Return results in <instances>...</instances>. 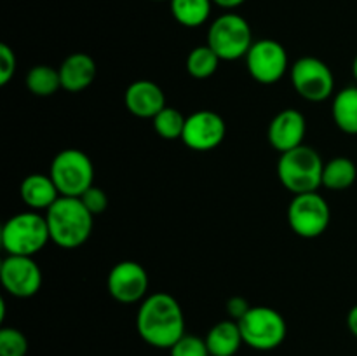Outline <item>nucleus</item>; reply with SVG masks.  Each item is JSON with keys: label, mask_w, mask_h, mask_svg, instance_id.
Returning <instances> with one entry per match:
<instances>
[{"label": "nucleus", "mask_w": 357, "mask_h": 356, "mask_svg": "<svg viewBox=\"0 0 357 356\" xmlns=\"http://www.w3.org/2000/svg\"><path fill=\"white\" fill-rule=\"evenodd\" d=\"M139 337L157 349H171L185 335V314L173 295L155 292L146 295L136 314Z\"/></svg>", "instance_id": "nucleus-1"}, {"label": "nucleus", "mask_w": 357, "mask_h": 356, "mask_svg": "<svg viewBox=\"0 0 357 356\" xmlns=\"http://www.w3.org/2000/svg\"><path fill=\"white\" fill-rule=\"evenodd\" d=\"M44 215L51 241L65 250L82 246L93 232L94 215L84 206L80 198L59 195L58 201Z\"/></svg>", "instance_id": "nucleus-2"}, {"label": "nucleus", "mask_w": 357, "mask_h": 356, "mask_svg": "<svg viewBox=\"0 0 357 356\" xmlns=\"http://www.w3.org/2000/svg\"><path fill=\"white\" fill-rule=\"evenodd\" d=\"M323 157L309 145H300L282 152L278 161L279 181L293 195L317 192L323 185Z\"/></svg>", "instance_id": "nucleus-3"}, {"label": "nucleus", "mask_w": 357, "mask_h": 356, "mask_svg": "<svg viewBox=\"0 0 357 356\" xmlns=\"http://www.w3.org/2000/svg\"><path fill=\"white\" fill-rule=\"evenodd\" d=\"M0 241L7 255L33 257L51 241L45 215L33 209L16 213L3 223Z\"/></svg>", "instance_id": "nucleus-4"}, {"label": "nucleus", "mask_w": 357, "mask_h": 356, "mask_svg": "<svg viewBox=\"0 0 357 356\" xmlns=\"http://www.w3.org/2000/svg\"><path fill=\"white\" fill-rule=\"evenodd\" d=\"M253 42L250 23L237 13H225L209 24L206 44L222 61H236L246 58Z\"/></svg>", "instance_id": "nucleus-5"}, {"label": "nucleus", "mask_w": 357, "mask_h": 356, "mask_svg": "<svg viewBox=\"0 0 357 356\" xmlns=\"http://www.w3.org/2000/svg\"><path fill=\"white\" fill-rule=\"evenodd\" d=\"M237 323L244 344L257 351H272L279 348L288 334L282 314L267 306H251Z\"/></svg>", "instance_id": "nucleus-6"}, {"label": "nucleus", "mask_w": 357, "mask_h": 356, "mask_svg": "<svg viewBox=\"0 0 357 356\" xmlns=\"http://www.w3.org/2000/svg\"><path fill=\"white\" fill-rule=\"evenodd\" d=\"M59 195L80 198L94 185V166L86 152L79 149H65L54 156L49 170Z\"/></svg>", "instance_id": "nucleus-7"}, {"label": "nucleus", "mask_w": 357, "mask_h": 356, "mask_svg": "<svg viewBox=\"0 0 357 356\" xmlns=\"http://www.w3.org/2000/svg\"><path fill=\"white\" fill-rule=\"evenodd\" d=\"M331 209L319 192L293 195L288 206V223L293 232L305 239H314L326 232Z\"/></svg>", "instance_id": "nucleus-8"}, {"label": "nucleus", "mask_w": 357, "mask_h": 356, "mask_svg": "<svg viewBox=\"0 0 357 356\" xmlns=\"http://www.w3.org/2000/svg\"><path fill=\"white\" fill-rule=\"evenodd\" d=\"M289 77L295 91L303 100L319 103L333 96V72L323 59L316 56H303L296 59L289 70Z\"/></svg>", "instance_id": "nucleus-9"}, {"label": "nucleus", "mask_w": 357, "mask_h": 356, "mask_svg": "<svg viewBox=\"0 0 357 356\" xmlns=\"http://www.w3.org/2000/svg\"><path fill=\"white\" fill-rule=\"evenodd\" d=\"M244 59H246L250 75L265 86L279 82L289 68L288 52L284 45L279 44L274 38L255 40Z\"/></svg>", "instance_id": "nucleus-10"}, {"label": "nucleus", "mask_w": 357, "mask_h": 356, "mask_svg": "<svg viewBox=\"0 0 357 356\" xmlns=\"http://www.w3.org/2000/svg\"><path fill=\"white\" fill-rule=\"evenodd\" d=\"M0 281L7 293L17 299H28L42 286V269L33 257L7 255L0 264Z\"/></svg>", "instance_id": "nucleus-11"}, {"label": "nucleus", "mask_w": 357, "mask_h": 356, "mask_svg": "<svg viewBox=\"0 0 357 356\" xmlns=\"http://www.w3.org/2000/svg\"><path fill=\"white\" fill-rule=\"evenodd\" d=\"M149 274L145 267L135 260H122L110 269L107 290L121 304L142 302L149 292Z\"/></svg>", "instance_id": "nucleus-12"}, {"label": "nucleus", "mask_w": 357, "mask_h": 356, "mask_svg": "<svg viewBox=\"0 0 357 356\" xmlns=\"http://www.w3.org/2000/svg\"><path fill=\"white\" fill-rule=\"evenodd\" d=\"M227 135L225 119L213 110H197L187 115L183 140L185 145L197 152H208L223 143Z\"/></svg>", "instance_id": "nucleus-13"}, {"label": "nucleus", "mask_w": 357, "mask_h": 356, "mask_svg": "<svg viewBox=\"0 0 357 356\" xmlns=\"http://www.w3.org/2000/svg\"><path fill=\"white\" fill-rule=\"evenodd\" d=\"M307 135V121L302 112L295 108H284L279 112L268 126V142L279 154L288 152L303 145Z\"/></svg>", "instance_id": "nucleus-14"}, {"label": "nucleus", "mask_w": 357, "mask_h": 356, "mask_svg": "<svg viewBox=\"0 0 357 356\" xmlns=\"http://www.w3.org/2000/svg\"><path fill=\"white\" fill-rule=\"evenodd\" d=\"M126 108L139 119H153L162 108H166V96L159 84L153 80H135L124 93Z\"/></svg>", "instance_id": "nucleus-15"}, {"label": "nucleus", "mask_w": 357, "mask_h": 356, "mask_svg": "<svg viewBox=\"0 0 357 356\" xmlns=\"http://www.w3.org/2000/svg\"><path fill=\"white\" fill-rule=\"evenodd\" d=\"M58 70L61 77V87L70 93L87 89L94 82L98 73L96 61L87 52H73L66 56Z\"/></svg>", "instance_id": "nucleus-16"}, {"label": "nucleus", "mask_w": 357, "mask_h": 356, "mask_svg": "<svg viewBox=\"0 0 357 356\" xmlns=\"http://www.w3.org/2000/svg\"><path fill=\"white\" fill-rule=\"evenodd\" d=\"M20 195L24 205L33 212H47L59 198V191L51 175L31 173L21 181Z\"/></svg>", "instance_id": "nucleus-17"}, {"label": "nucleus", "mask_w": 357, "mask_h": 356, "mask_svg": "<svg viewBox=\"0 0 357 356\" xmlns=\"http://www.w3.org/2000/svg\"><path fill=\"white\" fill-rule=\"evenodd\" d=\"M204 339L211 356H236L244 344L239 323L230 318L213 325Z\"/></svg>", "instance_id": "nucleus-18"}, {"label": "nucleus", "mask_w": 357, "mask_h": 356, "mask_svg": "<svg viewBox=\"0 0 357 356\" xmlns=\"http://www.w3.org/2000/svg\"><path fill=\"white\" fill-rule=\"evenodd\" d=\"M331 115L340 131L357 135V86H349L335 93Z\"/></svg>", "instance_id": "nucleus-19"}, {"label": "nucleus", "mask_w": 357, "mask_h": 356, "mask_svg": "<svg viewBox=\"0 0 357 356\" xmlns=\"http://www.w3.org/2000/svg\"><path fill=\"white\" fill-rule=\"evenodd\" d=\"M174 20L187 28H197L211 16L213 0H169Z\"/></svg>", "instance_id": "nucleus-20"}, {"label": "nucleus", "mask_w": 357, "mask_h": 356, "mask_svg": "<svg viewBox=\"0 0 357 356\" xmlns=\"http://www.w3.org/2000/svg\"><path fill=\"white\" fill-rule=\"evenodd\" d=\"M357 178V168L354 161L349 157H333L324 163L323 187L331 191H345L352 187Z\"/></svg>", "instance_id": "nucleus-21"}, {"label": "nucleus", "mask_w": 357, "mask_h": 356, "mask_svg": "<svg viewBox=\"0 0 357 356\" xmlns=\"http://www.w3.org/2000/svg\"><path fill=\"white\" fill-rule=\"evenodd\" d=\"M28 91L35 96L47 98L56 94V91L63 89L61 87V77H59V70L52 68L49 65H35L30 72L26 73L24 79Z\"/></svg>", "instance_id": "nucleus-22"}, {"label": "nucleus", "mask_w": 357, "mask_h": 356, "mask_svg": "<svg viewBox=\"0 0 357 356\" xmlns=\"http://www.w3.org/2000/svg\"><path fill=\"white\" fill-rule=\"evenodd\" d=\"M220 56L208 44L197 45L187 56V72L194 79H208L220 66Z\"/></svg>", "instance_id": "nucleus-23"}, {"label": "nucleus", "mask_w": 357, "mask_h": 356, "mask_svg": "<svg viewBox=\"0 0 357 356\" xmlns=\"http://www.w3.org/2000/svg\"><path fill=\"white\" fill-rule=\"evenodd\" d=\"M153 129L164 140H180L183 135L187 115L181 114L178 108L166 107L152 119Z\"/></svg>", "instance_id": "nucleus-24"}, {"label": "nucleus", "mask_w": 357, "mask_h": 356, "mask_svg": "<svg viewBox=\"0 0 357 356\" xmlns=\"http://www.w3.org/2000/svg\"><path fill=\"white\" fill-rule=\"evenodd\" d=\"M28 339L21 330L3 327L0 330V356H26Z\"/></svg>", "instance_id": "nucleus-25"}, {"label": "nucleus", "mask_w": 357, "mask_h": 356, "mask_svg": "<svg viewBox=\"0 0 357 356\" xmlns=\"http://www.w3.org/2000/svg\"><path fill=\"white\" fill-rule=\"evenodd\" d=\"M171 356H211L209 355L206 339L197 335L185 334L173 348L169 349Z\"/></svg>", "instance_id": "nucleus-26"}, {"label": "nucleus", "mask_w": 357, "mask_h": 356, "mask_svg": "<svg viewBox=\"0 0 357 356\" xmlns=\"http://www.w3.org/2000/svg\"><path fill=\"white\" fill-rule=\"evenodd\" d=\"M80 201L84 202V206H86L93 215H101V213L108 208L107 192L101 187H96V185L87 188V191L80 195Z\"/></svg>", "instance_id": "nucleus-27"}, {"label": "nucleus", "mask_w": 357, "mask_h": 356, "mask_svg": "<svg viewBox=\"0 0 357 356\" xmlns=\"http://www.w3.org/2000/svg\"><path fill=\"white\" fill-rule=\"evenodd\" d=\"M17 59L16 52L7 44H0V84L6 86L10 82V79L16 73Z\"/></svg>", "instance_id": "nucleus-28"}, {"label": "nucleus", "mask_w": 357, "mask_h": 356, "mask_svg": "<svg viewBox=\"0 0 357 356\" xmlns=\"http://www.w3.org/2000/svg\"><path fill=\"white\" fill-rule=\"evenodd\" d=\"M250 309V302H248L244 297H232V299H229V302H227V313H229L230 320L234 321H239Z\"/></svg>", "instance_id": "nucleus-29"}, {"label": "nucleus", "mask_w": 357, "mask_h": 356, "mask_svg": "<svg viewBox=\"0 0 357 356\" xmlns=\"http://www.w3.org/2000/svg\"><path fill=\"white\" fill-rule=\"evenodd\" d=\"M347 327L351 330V334L357 339V304L349 311L347 314Z\"/></svg>", "instance_id": "nucleus-30"}, {"label": "nucleus", "mask_w": 357, "mask_h": 356, "mask_svg": "<svg viewBox=\"0 0 357 356\" xmlns=\"http://www.w3.org/2000/svg\"><path fill=\"white\" fill-rule=\"evenodd\" d=\"M244 2H246V0H213V3H215V6L222 7V9H227V10L237 9V7L243 6Z\"/></svg>", "instance_id": "nucleus-31"}, {"label": "nucleus", "mask_w": 357, "mask_h": 356, "mask_svg": "<svg viewBox=\"0 0 357 356\" xmlns=\"http://www.w3.org/2000/svg\"><path fill=\"white\" fill-rule=\"evenodd\" d=\"M352 75H354V79H356V82H357V54H356L354 61H352Z\"/></svg>", "instance_id": "nucleus-32"}, {"label": "nucleus", "mask_w": 357, "mask_h": 356, "mask_svg": "<svg viewBox=\"0 0 357 356\" xmlns=\"http://www.w3.org/2000/svg\"><path fill=\"white\" fill-rule=\"evenodd\" d=\"M153 2H164V0H153Z\"/></svg>", "instance_id": "nucleus-33"}]
</instances>
